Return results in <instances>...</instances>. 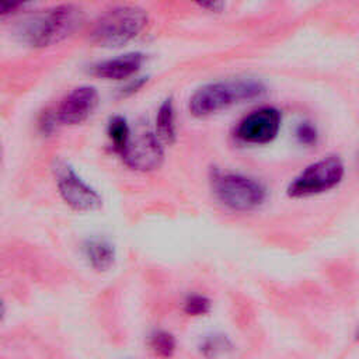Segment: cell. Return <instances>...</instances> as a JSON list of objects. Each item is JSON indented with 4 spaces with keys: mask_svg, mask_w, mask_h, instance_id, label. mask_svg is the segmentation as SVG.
<instances>
[{
    "mask_svg": "<svg viewBox=\"0 0 359 359\" xmlns=\"http://www.w3.org/2000/svg\"><path fill=\"white\" fill-rule=\"evenodd\" d=\"M264 94L265 86L255 79H234L209 83L194 93L189 100V111L192 115L203 118L234 104L259 98Z\"/></svg>",
    "mask_w": 359,
    "mask_h": 359,
    "instance_id": "6da1fadb",
    "label": "cell"
},
{
    "mask_svg": "<svg viewBox=\"0 0 359 359\" xmlns=\"http://www.w3.org/2000/svg\"><path fill=\"white\" fill-rule=\"evenodd\" d=\"M77 22L79 11L73 6H57L28 18L18 34L29 46L43 48L66 38Z\"/></svg>",
    "mask_w": 359,
    "mask_h": 359,
    "instance_id": "7a4b0ae2",
    "label": "cell"
},
{
    "mask_svg": "<svg viewBox=\"0 0 359 359\" xmlns=\"http://www.w3.org/2000/svg\"><path fill=\"white\" fill-rule=\"evenodd\" d=\"M147 24V14L135 6L107 11L93 27L91 39L104 48H118L136 38Z\"/></svg>",
    "mask_w": 359,
    "mask_h": 359,
    "instance_id": "3957f363",
    "label": "cell"
},
{
    "mask_svg": "<svg viewBox=\"0 0 359 359\" xmlns=\"http://www.w3.org/2000/svg\"><path fill=\"white\" fill-rule=\"evenodd\" d=\"M210 184L217 201L233 212H251L266 198V189L261 182L238 172L215 171Z\"/></svg>",
    "mask_w": 359,
    "mask_h": 359,
    "instance_id": "277c9868",
    "label": "cell"
},
{
    "mask_svg": "<svg viewBox=\"0 0 359 359\" xmlns=\"http://www.w3.org/2000/svg\"><path fill=\"white\" fill-rule=\"evenodd\" d=\"M345 177V165L337 156L323 157L309 164L287 185L290 198H309L337 188Z\"/></svg>",
    "mask_w": 359,
    "mask_h": 359,
    "instance_id": "5b68a950",
    "label": "cell"
},
{
    "mask_svg": "<svg viewBox=\"0 0 359 359\" xmlns=\"http://www.w3.org/2000/svg\"><path fill=\"white\" fill-rule=\"evenodd\" d=\"M52 170L62 199L73 210L93 212L101 208V196L97 194L95 189L87 185L67 163L59 160L55 163Z\"/></svg>",
    "mask_w": 359,
    "mask_h": 359,
    "instance_id": "8992f818",
    "label": "cell"
},
{
    "mask_svg": "<svg viewBox=\"0 0 359 359\" xmlns=\"http://www.w3.org/2000/svg\"><path fill=\"white\" fill-rule=\"evenodd\" d=\"M128 167L137 171H153L158 168L164 158L161 140L157 133L140 129L130 137L126 149L121 154Z\"/></svg>",
    "mask_w": 359,
    "mask_h": 359,
    "instance_id": "52a82bcc",
    "label": "cell"
},
{
    "mask_svg": "<svg viewBox=\"0 0 359 359\" xmlns=\"http://www.w3.org/2000/svg\"><path fill=\"white\" fill-rule=\"evenodd\" d=\"M282 115L272 107H264L248 114L237 126V137L248 144H266L280 129Z\"/></svg>",
    "mask_w": 359,
    "mask_h": 359,
    "instance_id": "ba28073f",
    "label": "cell"
},
{
    "mask_svg": "<svg viewBox=\"0 0 359 359\" xmlns=\"http://www.w3.org/2000/svg\"><path fill=\"white\" fill-rule=\"evenodd\" d=\"M97 105V90L91 86H80L60 101L53 116L62 125H79L93 114Z\"/></svg>",
    "mask_w": 359,
    "mask_h": 359,
    "instance_id": "9c48e42d",
    "label": "cell"
},
{
    "mask_svg": "<svg viewBox=\"0 0 359 359\" xmlns=\"http://www.w3.org/2000/svg\"><path fill=\"white\" fill-rule=\"evenodd\" d=\"M142 63L143 55L139 52H132L95 65L94 74L107 80H123L137 73Z\"/></svg>",
    "mask_w": 359,
    "mask_h": 359,
    "instance_id": "30bf717a",
    "label": "cell"
},
{
    "mask_svg": "<svg viewBox=\"0 0 359 359\" xmlns=\"http://www.w3.org/2000/svg\"><path fill=\"white\" fill-rule=\"evenodd\" d=\"M84 255L90 265L100 272L108 271L115 262V248L114 245L102 238L88 240L84 244Z\"/></svg>",
    "mask_w": 359,
    "mask_h": 359,
    "instance_id": "8fae6325",
    "label": "cell"
},
{
    "mask_svg": "<svg viewBox=\"0 0 359 359\" xmlns=\"http://www.w3.org/2000/svg\"><path fill=\"white\" fill-rule=\"evenodd\" d=\"M156 133L161 142L172 143L177 136L175 130V114L172 100L167 98L158 108L156 116Z\"/></svg>",
    "mask_w": 359,
    "mask_h": 359,
    "instance_id": "7c38bea8",
    "label": "cell"
},
{
    "mask_svg": "<svg viewBox=\"0 0 359 359\" xmlns=\"http://www.w3.org/2000/svg\"><path fill=\"white\" fill-rule=\"evenodd\" d=\"M130 128L123 116H114L108 123V136L112 143V149L121 156L128 146L130 137Z\"/></svg>",
    "mask_w": 359,
    "mask_h": 359,
    "instance_id": "4fadbf2b",
    "label": "cell"
},
{
    "mask_svg": "<svg viewBox=\"0 0 359 359\" xmlns=\"http://www.w3.org/2000/svg\"><path fill=\"white\" fill-rule=\"evenodd\" d=\"M175 338L167 331H154L150 335V348L160 356H171L175 351Z\"/></svg>",
    "mask_w": 359,
    "mask_h": 359,
    "instance_id": "5bb4252c",
    "label": "cell"
},
{
    "mask_svg": "<svg viewBox=\"0 0 359 359\" xmlns=\"http://www.w3.org/2000/svg\"><path fill=\"white\" fill-rule=\"evenodd\" d=\"M212 303L210 300L203 294H191L184 302V311L188 316H205L210 311Z\"/></svg>",
    "mask_w": 359,
    "mask_h": 359,
    "instance_id": "9a60e30c",
    "label": "cell"
},
{
    "mask_svg": "<svg viewBox=\"0 0 359 359\" xmlns=\"http://www.w3.org/2000/svg\"><path fill=\"white\" fill-rule=\"evenodd\" d=\"M229 341L224 339L220 335H210L208 338L203 339L201 349L205 352V355H219V353H224L226 349H229Z\"/></svg>",
    "mask_w": 359,
    "mask_h": 359,
    "instance_id": "2e32d148",
    "label": "cell"
},
{
    "mask_svg": "<svg viewBox=\"0 0 359 359\" xmlns=\"http://www.w3.org/2000/svg\"><path fill=\"white\" fill-rule=\"evenodd\" d=\"M296 136L299 139V142L302 144H306V146H311V144H316L317 142V130L313 125H310L309 122H303L297 126V130H296Z\"/></svg>",
    "mask_w": 359,
    "mask_h": 359,
    "instance_id": "e0dca14e",
    "label": "cell"
},
{
    "mask_svg": "<svg viewBox=\"0 0 359 359\" xmlns=\"http://www.w3.org/2000/svg\"><path fill=\"white\" fill-rule=\"evenodd\" d=\"M194 1L209 11H220L223 7V0H194Z\"/></svg>",
    "mask_w": 359,
    "mask_h": 359,
    "instance_id": "ac0fdd59",
    "label": "cell"
},
{
    "mask_svg": "<svg viewBox=\"0 0 359 359\" xmlns=\"http://www.w3.org/2000/svg\"><path fill=\"white\" fill-rule=\"evenodd\" d=\"M27 0H0V10L3 14H7L8 11L14 10L20 4H22Z\"/></svg>",
    "mask_w": 359,
    "mask_h": 359,
    "instance_id": "d6986e66",
    "label": "cell"
},
{
    "mask_svg": "<svg viewBox=\"0 0 359 359\" xmlns=\"http://www.w3.org/2000/svg\"><path fill=\"white\" fill-rule=\"evenodd\" d=\"M144 79H142V80H135V81H132L126 88H125V93L126 94H132V93H135V91H137L143 84H144Z\"/></svg>",
    "mask_w": 359,
    "mask_h": 359,
    "instance_id": "ffe728a7",
    "label": "cell"
},
{
    "mask_svg": "<svg viewBox=\"0 0 359 359\" xmlns=\"http://www.w3.org/2000/svg\"><path fill=\"white\" fill-rule=\"evenodd\" d=\"M356 338H358V341H359V328H358V332H356Z\"/></svg>",
    "mask_w": 359,
    "mask_h": 359,
    "instance_id": "44dd1931",
    "label": "cell"
}]
</instances>
